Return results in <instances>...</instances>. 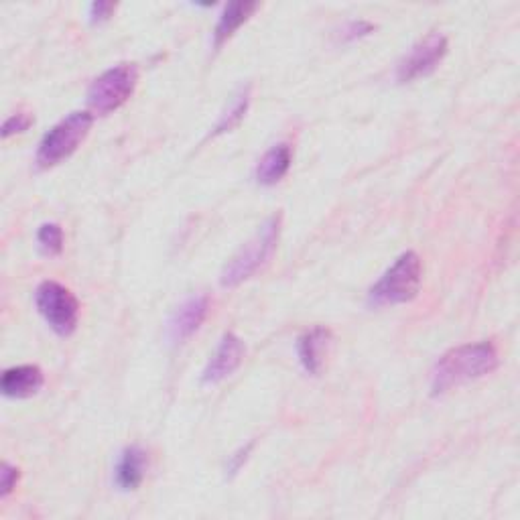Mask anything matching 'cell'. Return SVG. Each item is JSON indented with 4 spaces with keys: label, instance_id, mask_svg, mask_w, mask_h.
I'll list each match as a JSON object with an SVG mask.
<instances>
[{
    "label": "cell",
    "instance_id": "cell-1",
    "mask_svg": "<svg viewBox=\"0 0 520 520\" xmlns=\"http://www.w3.org/2000/svg\"><path fill=\"white\" fill-rule=\"evenodd\" d=\"M498 368V350L492 342H476L445 352L431 370V393H449L466 382L484 378Z\"/></svg>",
    "mask_w": 520,
    "mask_h": 520
},
{
    "label": "cell",
    "instance_id": "cell-2",
    "mask_svg": "<svg viewBox=\"0 0 520 520\" xmlns=\"http://www.w3.org/2000/svg\"><path fill=\"white\" fill-rule=\"evenodd\" d=\"M281 236V216H271L260 230L250 238L224 267L220 275V285L224 289H234L248 279H252L263 269L277 250Z\"/></svg>",
    "mask_w": 520,
    "mask_h": 520
},
{
    "label": "cell",
    "instance_id": "cell-3",
    "mask_svg": "<svg viewBox=\"0 0 520 520\" xmlns=\"http://www.w3.org/2000/svg\"><path fill=\"white\" fill-rule=\"evenodd\" d=\"M423 283V265L417 252L409 250L401 254L393 265H390L384 275L370 287L368 305L370 307H388V305H403L413 301Z\"/></svg>",
    "mask_w": 520,
    "mask_h": 520
},
{
    "label": "cell",
    "instance_id": "cell-4",
    "mask_svg": "<svg viewBox=\"0 0 520 520\" xmlns=\"http://www.w3.org/2000/svg\"><path fill=\"white\" fill-rule=\"evenodd\" d=\"M92 124H94V114L88 110L72 112L63 120H59L49 130V133L43 135V139L39 143V149L35 155L37 167L51 169V167L63 163L65 159H70L82 147V143L88 139Z\"/></svg>",
    "mask_w": 520,
    "mask_h": 520
},
{
    "label": "cell",
    "instance_id": "cell-5",
    "mask_svg": "<svg viewBox=\"0 0 520 520\" xmlns=\"http://www.w3.org/2000/svg\"><path fill=\"white\" fill-rule=\"evenodd\" d=\"M139 84L135 63H120L100 74L88 90V106L94 114L106 116L133 98Z\"/></svg>",
    "mask_w": 520,
    "mask_h": 520
},
{
    "label": "cell",
    "instance_id": "cell-6",
    "mask_svg": "<svg viewBox=\"0 0 520 520\" xmlns=\"http://www.w3.org/2000/svg\"><path fill=\"white\" fill-rule=\"evenodd\" d=\"M35 305L41 317L57 336H72L80 321L76 295L57 281H43L35 291Z\"/></svg>",
    "mask_w": 520,
    "mask_h": 520
},
{
    "label": "cell",
    "instance_id": "cell-7",
    "mask_svg": "<svg viewBox=\"0 0 520 520\" xmlns=\"http://www.w3.org/2000/svg\"><path fill=\"white\" fill-rule=\"evenodd\" d=\"M449 49L447 37L441 33H429L421 41H417L409 53L403 55V59L397 63L395 78L399 84H409L419 78H425L433 74L439 63L445 59Z\"/></svg>",
    "mask_w": 520,
    "mask_h": 520
},
{
    "label": "cell",
    "instance_id": "cell-8",
    "mask_svg": "<svg viewBox=\"0 0 520 520\" xmlns=\"http://www.w3.org/2000/svg\"><path fill=\"white\" fill-rule=\"evenodd\" d=\"M210 313L208 295H191L187 297L169 317L167 321V340L173 346L185 344L195 332H198Z\"/></svg>",
    "mask_w": 520,
    "mask_h": 520
},
{
    "label": "cell",
    "instance_id": "cell-9",
    "mask_svg": "<svg viewBox=\"0 0 520 520\" xmlns=\"http://www.w3.org/2000/svg\"><path fill=\"white\" fill-rule=\"evenodd\" d=\"M244 352H246L244 342L236 334H232V332L224 334L216 352L212 354V358L208 360V364L202 372V384L216 386V384L224 382L228 376H232L240 368V364L244 360Z\"/></svg>",
    "mask_w": 520,
    "mask_h": 520
},
{
    "label": "cell",
    "instance_id": "cell-10",
    "mask_svg": "<svg viewBox=\"0 0 520 520\" xmlns=\"http://www.w3.org/2000/svg\"><path fill=\"white\" fill-rule=\"evenodd\" d=\"M332 346V332L328 328H321V325H315V328L303 332L297 338V358L301 368L311 374L317 376L325 364V356H328Z\"/></svg>",
    "mask_w": 520,
    "mask_h": 520
},
{
    "label": "cell",
    "instance_id": "cell-11",
    "mask_svg": "<svg viewBox=\"0 0 520 520\" xmlns=\"http://www.w3.org/2000/svg\"><path fill=\"white\" fill-rule=\"evenodd\" d=\"M147 451L139 445H128L118 455L114 466V484L120 492H135L141 488L147 474Z\"/></svg>",
    "mask_w": 520,
    "mask_h": 520
},
{
    "label": "cell",
    "instance_id": "cell-12",
    "mask_svg": "<svg viewBox=\"0 0 520 520\" xmlns=\"http://www.w3.org/2000/svg\"><path fill=\"white\" fill-rule=\"evenodd\" d=\"M45 384L43 370L33 364H21L5 370L0 390L7 399H29L37 395Z\"/></svg>",
    "mask_w": 520,
    "mask_h": 520
},
{
    "label": "cell",
    "instance_id": "cell-13",
    "mask_svg": "<svg viewBox=\"0 0 520 520\" xmlns=\"http://www.w3.org/2000/svg\"><path fill=\"white\" fill-rule=\"evenodd\" d=\"M293 163V151L287 143H279L275 147H271L263 159L258 161L256 171H254V179L258 185L265 187H273L277 185L291 169Z\"/></svg>",
    "mask_w": 520,
    "mask_h": 520
},
{
    "label": "cell",
    "instance_id": "cell-14",
    "mask_svg": "<svg viewBox=\"0 0 520 520\" xmlns=\"http://www.w3.org/2000/svg\"><path fill=\"white\" fill-rule=\"evenodd\" d=\"M258 11V3H230L224 7L214 29V47L220 49Z\"/></svg>",
    "mask_w": 520,
    "mask_h": 520
},
{
    "label": "cell",
    "instance_id": "cell-15",
    "mask_svg": "<svg viewBox=\"0 0 520 520\" xmlns=\"http://www.w3.org/2000/svg\"><path fill=\"white\" fill-rule=\"evenodd\" d=\"M248 106H250V86L240 88L232 96V100L228 102L226 110L220 114L212 135L216 137V135H224V133H230V130H234L244 120V116L248 112Z\"/></svg>",
    "mask_w": 520,
    "mask_h": 520
},
{
    "label": "cell",
    "instance_id": "cell-16",
    "mask_svg": "<svg viewBox=\"0 0 520 520\" xmlns=\"http://www.w3.org/2000/svg\"><path fill=\"white\" fill-rule=\"evenodd\" d=\"M39 250L47 256H57L63 250V230L55 222H47L37 232Z\"/></svg>",
    "mask_w": 520,
    "mask_h": 520
},
{
    "label": "cell",
    "instance_id": "cell-17",
    "mask_svg": "<svg viewBox=\"0 0 520 520\" xmlns=\"http://www.w3.org/2000/svg\"><path fill=\"white\" fill-rule=\"evenodd\" d=\"M33 116L27 112H17L13 116H9L3 124V139H11L15 135H23L25 130H29L33 126Z\"/></svg>",
    "mask_w": 520,
    "mask_h": 520
},
{
    "label": "cell",
    "instance_id": "cell-18",
    "mask_svg": "<svg viewBox=\"0 0 520 520\" xmlns=\"http://www.w3.org/2000/svg\"><path fill=\"white\" fill-rule=\"evenodd\" d=\"M374 25L368 21H350L342 31H340V41L342 43H354L360 41L364 37H368L370 33H374Z\"/></svg>",
    "mask_w": 520,
    "mask_h": 520
},
{
    "label": "cell",
    "instance_id": "cell-19",
    "mask_svg": "<svg viewBox=\"0 0 520 520\" xmlns=\"http://www.w3.org/2000/svg\"><path fill=\"white\" fill-rule=\"evenodd\" d=\"M252 447H254V443L250 441V443L242 445L240 449H236V451L230 455L228 464H226V476H228V478H234V476L244 468V464L248 462L250 453H252Z\"/></svg>",
    "mask_w": 520,
    "mask_h": 520
},
{
    "label": "cell",
    "instance_id": "cell-20",
    "mask_svg": "<svg viewBox=\"0 0 520 520\" xmlns=\"http://www.w3.org/2000/svg\"><path fill=\"white\" fill-rule=\"evenodd\" d=\"M19 484V470L11 464H3V468H0V498H9L11 492L17 488Z\"/></svg>",
    "mask_w": 520,
    "mask_h": 520
},
{
    "label": "cell",
    "instance_id": "cell-21",
    "mask_svg": "<svg viewBox=\"0 0 520 520\" xmlns=\"http://www.w3.org/2000/svg\"><path fill=\"white\" fill-rule=\"evenodd\" d=\"M118 5L116 3H92L90 9H88V17H90V23L92 25H100V23H106L110 17H114Z\"/></svg>",
    "mask_w": 520,
    "mask_h": 520
}]
</instances>
